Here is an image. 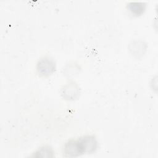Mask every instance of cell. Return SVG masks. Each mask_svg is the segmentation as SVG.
Listing matches in <instances>:
<instances>
[{"label":"cell","instance_id":"7a4b0ae2","mask_svg":"<svg viewBox=\"0 0 158 158\" xmlns=\"http://www.w3.org/2000/svg\"><path fill=\"white\" fill-rule=\"evenodd\" d=\"M78 140L83 154L93 152L98 148V141L93 135H85Z\"/></svg>","mask_w":158,"mask_h":158},{"label":"cell","instance_id":"277c9868","mask_svg":"<svg viewBox=\"0 0 158 158\" xmlns=\"http://www.w3.org/2000/svg\"><path fill=\"white\" fill-rule=\"evenodd\" d=\"M62 95L68 100L75 99L79 93V88L74 82H70L62 88Z\"/></svg>","mask_w":158,"mask_h":158},{"label":"cell","instance_id":"8992f818","mask_svg":"<svg viewBox=\"0 0 158 158\" xmlns=\"http://www.w3.org/2000/svg\"><path fill=\"white\" fill-rule=\"evenodd\" d=\"M131 48H130V50L132 51V54L134 55H136L138 56H139V55L142 54L143 52V50L145 49L144 48V45L143 43L139 42V41H134L133 42L132 44H131Z\"/></svg>","mask_w":158,"mask_h":158},{"label":"cell","instance_id":"6da1fadb","mask_svg":"<svg viewBox=\"0 0 158 158\" xmlns=\"http://www.w3.org/2000/svg\"><path fill=\"white\" fill-rule=\"evenodd\" d=\"M36 72L40 77H46L52 75L56 70V63L49 57H43L36 64Z\"/></svg>","mask_w":158,"mask_h":158},{"label":"cell","instance_id":"5b68a950","mask_svg":"<svg viewBox=\"0 0 158 158\" xmlns=\"http://www.w3.org/2000/svg\"><path fill=\"white\" fill-rule=\"evenodd\" d=\"M127 8L133 15L139 16L144 12L146 4L143 2H131L127 4Z\"/></svg>","mask_w":158,"mask_h":158},{"label":"cell","instance_id":"3957f363","mask_svg":"<svg viewBox=\"0 0 158 158\" xmlns=\"http://www.w3.org/2000/svg\"><path fill=\"white\" fill-rule=\"evenodd\" d=\"M64 152L68 156L74 157L83 154L78 140H70L68 141L64 145Z\"/></svg>","mask_w":158,"mask_h":158}]
</instances>
